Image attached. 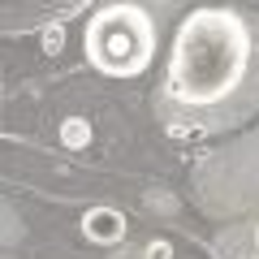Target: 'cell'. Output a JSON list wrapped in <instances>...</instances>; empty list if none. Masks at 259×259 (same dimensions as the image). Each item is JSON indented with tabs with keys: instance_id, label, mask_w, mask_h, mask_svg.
I'll list each match as a JSON object with an SVG mask.
<instances>
[{
	"instance_id": "cell-5",
	"label": "cell",
	"mask_w": 259,
	"mask_h": 259,
	"mask_svg": "<svg viewBox=\"0 0 259 259\" xmlns=\"http://www.w3.org/2000/svg\"><path fill=\"white\" fill-rule=\"evenodd\" d=\"M255 242H259V229H255Z\"/></svg>"
},
{
	"instance_id": "cell-1",
	"label": "cell",
	"mask_w": 259,
	"mask_h": 259,
	"mask_svg": "<svg viewBox=\"0 0 259 259\" xmlns=\"http://www.w3.org/2000/svg\"><path fill=\"white\" fill-rule=\"evenodd\" d=\"M259 112V13L194 9L173 35L156 117L168 134H216Z\"/></svg>"
},
{
	"instance_id": "cell-2",
	"label": "cell",
	"mask_w": 259,
	"mask_h": 259,
	"mask_svg": "<svg viewBox=\"0 0 259 259\" xmlns=\"http://www.w3.org/2000/svg\"><path fill=\"white\" fill-rule=\"evenodd\" d=\"M160 44V13L147 0H104L87 22V61L108 78H139Z\"/></svg>"
},
{
	"instance_id": "cell-4",
	"label": "cell",
	"mask_w": 259,
	"mask_h": 259,
	"mask_svg": "<svg viewBox=\"0 0 259 259\" xmlns=\"http://www.w3.org/2000/svg\"><path fill=\"white\" fill-rule=\"evenodd\" d=\"M61 143L65 147H87V143H91V125H87L82 117H69L61 125Z\"/></svg>"
},
{
	"instance_id": "cell-3",
	"label": "cell",
	"mask_w": 259,
	"mask_h": 259,
	"mask_svg": "<svg viewBox=\"0 0 259 259\" xmlns=\"http://www.w3.org/2000/svg\"><path fill=\"white\" fill-rule=\"evenodd\" d=\"M82 233L91 242H100V246H112V242L125 238V216H121L117 207H91V212L82 216Z\"/></svg>"
}]
</instances>
